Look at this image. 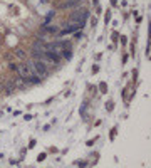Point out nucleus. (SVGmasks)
I'll return each instance as SVG.
<instances>
[{"label": "nucleus", "mask_w": 151, "mask_h": 168, "mask_svg": "<svg viewBox=\"0 0 151 168\" xmlns=\"http://www.w3.org/2000/svg\"><path fill=\"white\" fill-rule=\"evenodd\" d=\"M34 69H35L39 74H46L47 72V66L42 62V61H35V62H34Z\"/></svg>", "instance_id": "20e7f679"}, {"label": "nucleus", "mask_w": 151, "mask_h": 168, "mask_svg": "<svg viewBox=\"0 0 151 168\" xmlns=\"http://www.w3.org/2000/svg\"><path fill=\"white\" fill-rule=\"evenodd\" d=\"M15 69L19 71V76H20V77H27V76L30 74V67H29L27 64H20V66L15 67Z\"/></svg>", "instance_id": "7ed1b4c3"}, {"label": "nucleus", "mask_w": 151, "mask_h": 168, "mask_svg": "<svg viewBox=\"0 0 151 168\" xmlns=\"http://www.w3.org/2000/svg\"><path fill=\"white\" fill-rule=\"evenodd\" d=\"M15 56H17V57H24L25 54H24V51H20V49H19V51H15Z\"/></svg>", "instance_id": "0eeeda50"}, {"label": "nucleus", "mask_w": 151, "mask_h": 168, "mask_svg": "<svg viewBox=\"0 0 151 168\" xmlns=\"http://www.w3.org/2000/svg\"><path fill=\"white\" fill-rule=\"evenodd\" d=\"M87 15H89V12L86 10V9L76 10V12L71 14V22H72V24H77L79 27H82L84 24H86V20H87Z\"/></svg>", "instance_id": "f257e3e1"}, {"label": "nucleus", "mask_w": 151, "mask_h": 168, "mask_svg": "<svg viewBox=\"0 0 151 168\" xmlns=\"http://www.w3.org/2000/svg\"><path fill=\"white\" fill-rule=\"evenodd\" d=\"M32 51H34V56H35V57H40V56H44V54L47 52V44L42 42V41H37V42H34Z\"/></svg>", "instance_id": "f03ea898"}, {"label": "nucleus", "mask_w": 151, "mask_h": 168, "mask_svg": "<svg viewBox=\"0 0 151 168\" xmlns=\"http://www.w3.org/2000/svg\"><path fill=\"white\" fill-rule=\"evenodd\" d=\"M30 83L32 84H39V83H40V79L37 77V76H30Z\"/></svg>", "instance_id": "423d86ee"}, {"label": "nucleus", "mask_w": 151, "mask_h": 168, "mask_svg": "<svg viewBox=\"0 0 151 168\" xmlns=\"http://www.w3.org/2000/svg\"><path fill=\"white\" fill-rule=\"evenodd\" d=\"M76 165H79V167H84V165H87V163H84V161H76Z\"/></svg>", "instance_id": "9d476101"}, {"label": "nucleus", "mask_w": 151, "mask_h": 168, "mask_svg": "<svg viewBox=\"0 0 151 168\" xmlns=\"http://www.w3.org/2000/svg\"><path fill=\"white\" fill-rule=\"evenodd\" d=\"M106 106H108V111H111L113 108H114V103H113V101H109V103H108Z\"/></svg>", "instance_id": "6e6552de"}, {"label": "nucleus", "mask_w": 151, "mask_h": 168, "mask_svg": "<svg viewBox=\"0 0 151 168\" xmlns=\"http://www.w3.org/2000/svg\"><path fill=\"white\" fill-rule=\"evenodd\" d=\"M4 88H5V94H12V93L15 91V86H14V83H12V79L10 81H7Z\"/></svg>", "instance_id": "39448f33"}, {"label": "nucleus", "mask_w": 151, "mask_h": 168, "mask_svg": "<svg viewBox=\"0 0 151 168\" xmlns=\"http://www.w3.org/2000/svg\"><path fill=\"white\" fill-rule=\"evenodd\" d=\"M44 158H46V153H40V155H39V158H37V160H39V161H42Z\"/></svg>", "instance_id": "1a4fd4ad"}]
</instances>
